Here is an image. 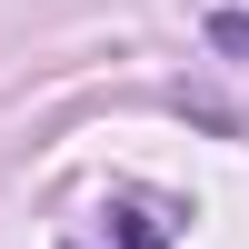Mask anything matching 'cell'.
<instances>
[{"label":"cell","mask_w":249,"mask_h":249,"mask_svg":"<svg viewBox=\"0 0 249 249\" xmlns=\"http://www.w3.org/2000/svg\"><path fill=\"white\" fill-rule=\"evenodd\" d=\"M100 219H110V249H170V230H160L150 210H130V199H120V210H100ZM60 249H70V239H60Z\"/></svg>","instance_id":"1"}]
</instances>
